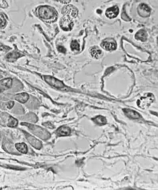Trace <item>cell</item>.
Segmentation results:
<instances>
[{
	"mask_svg": "<svg viewBox=\"0 0 158 190\" xmlns=\"http://www.w3.org/2000/svg\"><path fill=\"white\" fill-rule=\"evenodd\" d=\"M36 13L39 17L42 20L52 23L55 22L57 18L58 14L55 8L49 6H40L36 9Z\"/></svg>",
	"mask_w": 158,
	"mask_h": 190,
	"instance_id": "cell-1",
	"label": "cell"
},
{
	"mask_svg": "<svg viewBox=\"0 0 158 190\" xmlns=\"http://www.w3.org/2000/svg\"><path fill=\"white\" fill-rule=\"evenodd\" d=\"M22 125H26L34 134H35V135L39 136V138L43 139V140H48V139L51 137V134H50L46 129L41 128V127H39V126L30 125V124H27V123H23Z\"/></svg>",
	"mask_w": 158,
	"mask_h": 190,
	"instance_id": "cell-2",
	"label": "cell"
},
{
	"mask_svg": "<svg viewBox=\"0 0 158 190\" xmlns=\"http://www.w3.org/2000/svg\"><path fill=\"white\" fill-rule=\"evenodd\" d=\"M155 100L154 96L152 93H148L146 95V96L141 97L140 100H137V105L139 107H141L143 109H146L148 108L150 104L153 103V101Z\"/></svg>",
	"mask_w": 158,
	"mask_h": 190,
	"instance_id": "cell-3",
	"label": "cell"
},
{
	"mask_svg": "<svg viewBox=\"0 0 158 190\" xmlns=\"http://www.w3.org/2000/svg\"><path fill=\"white\" fill-rule=\"evenodd\" d=\"M61 12H62L63 16L72 19V18H76L77 16V14H78V9L75 6L68 4V5H66V6L63 7Z\"/></svg>",
	"mask_w": 158,
	"mask_h": 190,
	"instance_id": "cell-4",
	"label": "cell"
},
{
	"mask_svg": "<svg viewBox=\"0 0 158 190\" xmlns=\"http://www.w3.org/2000/svg\"><path fill=\"white\" fill-rule=\"evenodd\" d=\"M43 80L47 82V83L51 85L53 87H55L57 89H60V88H63L64 87V83H63L62 81L55 79V77L51 76H43Z\"/></svg>",
	"mask_w": 158,
	"mask_h": 190,
	"instance_id": "cell-5",
	"label": "cell"
},
{
	"mask_svg": "<svg viewBox=\"0 0 158 190\" xmlns=\"http://www.w3.org/2000/svg\"><path fill=\"white\" fill-rule=\"evenodd\" d=\"M59 25H60V28L63 31H72V28H73L74 23L72 22V19L66 17V16H63L59 21Z\"/></svg>",
	"mask_w": 158,
	"mask_h": 190,
	"instance_id": "cell-6",
	"label": "cell"
},
{
	"mask_svg": "<svg viewBox=\"0 0 158 190\" xmlns=\"http://www.w3.org/2000/svg\"><path fill=\"white\" fill-rule=\"evenodd\" d=\"M138 14L140 16L143 18L148 17L151 14V9L147 4L141 3L137 7Z\"/></svg>",
	"mask_w": 158,
	"mask_h": 190,
	"instance_id": "cell-7",
	"label": "cell"
},
{
	"mask_svg": "<svg viewBox=\"0 0 158 190\" xmlns=\"http://www.w3.org/2000/svg\"><path fill=\"white\" fill-rule=\"evenodd\" d=\"M25 135H26V137L31 146H33L34 149H41L43 145H42V142L40 140H39L38 139H36L33 136L30 135L28 133H25Z\"/></svg>",
	"mask_w": 158,
	"mask_h": 190,
	"instance_id": "cell-8",
	"label": "cell"
},
{
	"mask_svg": "<svg viewBox=\"0 0 158 190\" xmlns=\"http://www.w3.org/2000/svg\"><path fill=\"white\" fill-rule=\"evenodd\" d=\"M118 14H119V7L117 6L109 7L105 11V15L108 19H114V18L117 17Z\"/></svg>",
	"mask_w": 158,
	"mask_h": 190,
	"instance_id": "cell-9",
	"label": "cell"
},
{
	"mask_svg": "<svg viewBox=\"0 0 158 190\" xmlns=\"http://www.w3.org/2000/svg\"><path fill=\"white\" fill-rule=\"evenodd\" d=\"M101 47L107 51H113L117 49V43L113 40H110V41L105 40L101 43Z\"/></svg>",
	"mask_w": 158,
	"mask_h": 190,
	"instance_id": "cell-10",
	"label": "cell"
},
{
	"mask_svg": "<svg viewBox=\"0 0 158 190\" xmlns=\"http://www.w3.org/2000/svg\"><path fill=\"white\" fill-rule=\"evenodd\" d=\"M123 112H124V114L127 116L128 117L130 118V119H132V120H138L141 118V116L140 114L135 112L134 110H132V109H129V108H124L123 109Z\"/></svg>",
	"mask_w": 158,
	"mask_h": 190,
	"instance_id": "cell-11",
	"label": "cell"
},
{
	"mask_svg": "<svg viewBox=\"0 0 158 190\" xmlns=\"http://www.w3.org/2000/svg\"><path fill=\"white\" fill-rule=\"evenodd\" d=\"M55 133L59 136H67L71 134V129L67 126H61L56 130Z\"/></svg>",
	"mask_w": 158,
	"mask_h": 190,
	"instance_id": "cell-12",
	"label": "cell"
},
{
	"mask_svg": "<svg viewBox=\"0 0 158 190\" xmlns=\"http://www.w3.org/2000/svg\"><path fill=\"white\" fill-rule=\"evenodd\" d=\"M135 38L139 41L145 42L147 40V38H148V34H147L145 30L142 29V30H140V31H138L137 32V34L135 35Z\"/></svg>",
	"mask_w": 158,
	"mask_h": 190,
	"instance_id": "cell-13",
	"label": "cell"
},
{
	"mask_svg": "<svg viewBox=\"0 0 158 190\" xmlns=\"http://www.w3.org/2000/svg\"><path fill=\"white\" fill-rule=\"evenodd\" d=\"M14 99L17 100L18 102L22 103V104H24V103H26L28 100V99H29V95H28V93H26V92L17 94V95H15Z\"/></svg>",
	"mask_w": 158,
	"mask_h": 190,
	"instance_id": "cell-14",
	"label": "cell"
},
{
	"mask_svg": "<svg viewBox=\"0 0 158 190\" xmlns=\"http://www.w3.org/2000/svg\"><path fill=\"white\" fill-rule=\"evenodd\" d=\"M92 121L99 125H104L107 124V119L103 116H97L95 118H93Z\"/></svg>",
	"mask_w": 158,
	"mask_h": 190,
	"instance_id": "cell-15",
	"label": "cell"
},
{
	"mask_svg": "<svg viewBox=\"0 0 158 190\" xmlns=\"http://www.w3.org/2000/svg\"><path fill=\"white\" fill-rule=\"evenodd\" d=\"M91 55L94 58H99L100 55H103V52L99 48L97 47H93L91 49Z\"/></svg>",
	"mask_w": 158,
	"mask_h": 190,
	"instance_id": "cell-16",
	"label": "cell"
},
{
	"mask_svg": "<svg viewBox=\"0 0 158 190\" xmlns=\"http://www.w3.org/2000/svg\"><path fill=\"white\" fill-rule=\"evenodd\" d=\"M15 148L21 153H27L28 152V146L25 143H17L15 145Z\"/></svg>",
	"mask_w": 158,
	"mask_h": 190,
	"instance_id": "cell-17",
	"label": "cell"
},
{
	"mask_svg": "<svg viewBox=\"0 0 158 190\" xmlns=\"http://www.w3.org/2000/svg\"><path fill=\"white\" fill-rule=\"evenodd\" d=\"M21 56H23V55L19 54V52H10V53H9V54L7 55V59H8L9 61H14V60L19 59Z\"/></svg>",
	"mask_w": 158,
	"mask_h": 190,
	"instance_id": "cell-18",
	"label": "cell"
},
{
	"mask_svg": "<svg viewBox=\"0 0 158 190\" xmlns=\"http://www.w3.org/2000/svg\"><path fill=\"white\" fill-rule=\"evenodd\" d=\"M0 84L2 86H4L7 88H10L12 87V80L10 78H7V79H3L0 81Z\"/></svg>",
	"mask_w": 158,
	"mask_h": 190,
	"instance_id": "cell-19",
	"label": "cell"
},
{
	"mask_svg": "<svg viewBox=\"0 0 158 190\" xmlns=\"http://www.w3.org/2000/svg\"><path fill=\"white\" fill-rule=\"evenodd\" d=\"M18 125V120L14 118L13 116H10L9 118V120H8V123H7V126L8 127H10V128H14Z\"/></svg>",
	"mask_w": 158,
	"mask_h": 190,
	"instance_id": "cell-20",
	"label": "cell"
},
{
	"mask_svg": "<svg viewBox=\"0 0 158 190\" xmlns=\"http://www.w3.org/2000/svg\"><path fill=\"white\" fill-rule=\"evenodd\" d=\"M71 49L74 52H78L79 51V44L76 40H72L71 43Z\"/></svg>",
	"mask_w": 158,
	"mask_h": 190,
	"instance_id": "cell-21",
	"label": "cell"
},
{
	"mask_svg": "<svg viewBox=\"0 0 158 190\" xmlns=\"http://www.w3.org/2000/svg\"><path fill=\"white\" fill-rule=\"evenodd\" d=\"M7 24V21L3 14H0V28H4Z\"/></svg>",
	"mask_w": 158,
	"mask_h": 190,
	"instance_id": "cell-22",
	"label": "cell"
},
{
	"mask_svg": "<svg viewBox=\"0 0 158 190\" xmlns=\"http://www.w3.org/2000/svg\"><path fill=\"white\" fill-rule=\"evenodd\" d=\"M43 126H45V127H47V128H55V126L52 125L51 122H47V123H43Z\"/></svg>",
	"mask_w": 158,
	"mask_h": 190,
	"instance_id": "cell-23",
	"label": "cell"
},
{
	"mask_svg": "<svg viewBox=\"0 0 158 190\" xmlns=\"http://www.w3.org/2000/svg\"><path fill=\"white\" fill-rule=\"evenodd\" d=\"M14 103L13 102V101H9L8 103L7 104V108H9V109H10V108H12V107L14 106Z\"/></svg>",
	"mask_w": 158,
	"mask_h": 190,
	"instance_id": "cell-24",
	"label": "cell"
},
{
	"mask_svg": "<svg viewBox=\"0 0 158 190\" xmlns=\"http://www.w3.org/2000/svg\"><path fill=\"white\" fill-rule=\"evenodd\" d=\"M57 48H58V51H59L60 52H62V53H65L66 52V49L63 47V46H58L57 47Z\"/></svg>",
	"mask_w": 158,
	"mask_h": 190,
	"instance_id": "cell-25",
	"label": "cell"
},
{
	"mask_svg": "<svg viewBox=\"0 0 158 190\" xmlns=\"http://www.w3.org/2000/svg\"><path fill=\"white\" fill-rule=\"evenodd\" d=\"M59 3H70V1H59Z\"/></svg>",
	"mask_w": 158,
	"mask_h": 190,
	"instance_id": "cell-26",
	"label": "cell"
},
{
	"mask_svg": "<svg viewBox=\"0 0 158 190\" xmlns=\"http://www.w3.org/2000/svg\"><path fill=\"white\" fill-rule=\"evenodd\" d=\"M97 13H98V14H100V13H101V10H97Z\"/></svg>",
	"mask_w": 158,
	"mask_h": 190,
	"instance_id": "cell-27",
	"label": "cell"
}]
</instances>
